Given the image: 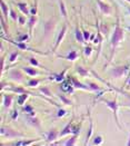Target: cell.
Segmentation results:
<instances>
[{"label":"cell","mask_w":130,"mask_h":146,"mask_svg":"<svg viewBox=\"0 0 130 146\" xmlns=\"http://www.w3.org/2000/svg\"><path fill=\"white\" fill-rule=\"evenodd\" d=\"M30 62L32 65H35V66H38V62H37V60H36L35 58H30Z\"/></svg>","instance_id":"484cf974"},{"label":"cell","mask_w":130,"mask_h":146,"mask_svg":"<svg viewBox=\"0 0 130 146\" xmlns=\"http://www.w3.org/2000/svg\"><path fill=\"white\" fill-rule=\"evenodd\" d=\"M76 37H77V39H78V41H80V42H83V38L81 36V33L77 29V33H76Z\"/></svg>","instance_id":"4fadbf2b"},{"label":"cell","mask_w":130,"mask_h":146,"mask_svg":"<svg viewBox=\"0 0 130 146\" xmlns=\"http://www.w3.org/2000/svg\"><path fill=\"white\" fill-rule=\"evenodd\" d=\"M18 6H19V8L21 9V11L24 12L26 15H28V9H27V6H26V5H24V3H19Z\"/></svg>","instance_id":"8fae6325"},{"label":"cell","mask_w":130,"mask_h":146,"mask_svg":"<svg viewBox=\"0 0 130 146\" xmlns=\"http://www.w3.org/2000/svg\"><path fill=\"white\" fill-rule=\"evenodd\" d=\"M76 57H77V54H76V51H71L70 55L68 56V59H70V60H73V59H76Z\"/></svg>","instance_id":"9a60e30c"},{"label":"cell","mask_w":130,"mask_h":146,"mask_svg":"<svg viewBox=\"0 0 130 146\" xmlns=\"http://www.w3.org/2000/svg\"><path fill=\"white\" fill-rule=\"evenodd\" d=\"M69 132H70V126L68 125V126H67V127L63 129V132H62V133H61L60 135H61V136H63V135H66L67 133H69Z\"/></svg>","instance_id":"d6986e66"},{"label":"cell","mask_w":130,"mask_h":146,"mask_svg":"<svg viewBox=\"0 0 130 146\" xmlns=\"http://www.w3.org/2000/svg\"><path fill=\"white\" fill-rule=\"evenodd\" d=\"M102 142V138L100 137V136H98V137H96L95 141H94V144H100Z\"/></svg>","instance_id":"44dd1931"},{"label":"cell","mask_w":130,"mask_h":146,"mask_svg":"<svg viewBox=\"0 0 130 146\" xmlns=\"http://www.w3.org/2000/svg\"><path fill=\"white\" fill-rule=\"evenodd\" d=\"M128 145L130 146V137H129V142H128Z\"/></svg>","instance_id":"836d02e7"},{"label":"cell","mask_w":130,"mask_h":146,"mask_svg":"<svg viewBox=\"0 0 130 146\" xmlns=\"http://www.w3.org/2000/svg\"><path fill=\"white\" fill-rule=\"evenodd\" d=\"M65 31H66V27H63V29H62L61 34H60L59 37H58V40H57V45H56V47H58V45L60 44V41L62 40V38H63V36H65Z\"/></svg>","instance_id":"30bf717a"},{"label":"cell","mask_w":130,"mask_h":146,"mask_svg":"<svg viewBox=\"0 0 130 146\" xmlns=\"http://www.w3.org/2000/svg\"><path fill=\"white\" fill-rule=\"evenodd\" d=\"M10 103H11V96H5V103H3L5 107L8 108L10 106Z\"/></svg>","instance_id":"ba28073f"},{"label":"cell","mask_w":130,"mask_h":146,"mask_svg":"<svg viewBox=\"0 0 130 146\" xmlns=\"http://www.w3.org/2000/svg\"><path fill=\"white\" fill-rule=\"evenodd\" d=\"M78 72L81 74V75H83V76H87L88 75V72L87 70H83L82 67H78Z\"/></svg>","instance_id":"ac0fdd59"},{"label":"cell","mask_w":130,"mask_h":146,"mask_svg":"<svg viewBox=\"0 0 130 146\" xmlns=\"http://www.w3.org/2000/svg\"><path fill=\"white\" fill-rule=\"evenodd\" d=\"M72 84L75 87H77V88H82V89H88V87L87 86H83L82 84H80L79 82H77V79L76 78H72Z\"/></svg>","instance_id":"52a82bcc"},{"label":"cell","mask_w":130,"mask_h":146,"mask_svg":"<svg viewBox=\"0 0 130 146\" xmlns=\"http://www.w3.org/2000/svg\"><path fill=\"white\" fill-rule=\"evenodd\" d=\"M26 98H27V95H21V96L19 97V99H18V103H19L20 105H22V103L26 100Z\"/></svg>","instance_id":"2e32d148"},{"label":"cell","mask_w":130,"mask_h":146,"mask_svg":"<svg viewBox=\"0 0 130 146\" xmlns=\"http://www.w3.org/2000/svg\"><path fill=\"white\" fill-rule=\"evenodd\" d=\"M17 55H18V52H13L10 56V61H15V59L17 58Z\"/></svg>","instance_id":"603a6c76"},{"label":"cell","mask_w":130,"mask_h":146,"mask_svg":"<svg viewBox=\"0 0 130 146\" xmlns=\"http://www.w3.org/2000/svg\"><path fill=\"white\" fill-rule=\"evenodd\" d=\"M24 72H27V73L29 74V75H31V76H34V75H37V72H36L35 69H30V68H28V67H26L24 68Z\"/></svg>","instance_id":"7c38bea8"},{"label":"cell","mask_w":130,"mask_h":146,"mask_svg":"<svg viewBox=\"0 0 130 146\" xmlns=\"http://www.w3.org/2000/svg\"><path fill=\"white\" fill-rule=\"evenodd\" d=\"M122 38H123V30L117 25V27L115 29V33H114V36H112V41H111L112 42V50L122 40Z\"/></svg>","instance_id":"6da1fadb"},{"label":"cell","mask_w":130,"mask_h":146,"mask_svg":"<svg viewBox=\"0 0 130 146\" xmlns=\"http://www.w3.org/2000/svg\"><path fill=\"white\" fill-rule=\"evenodd\" d=\"M36 21V18H31V20H30V30L32 29V25L35 24Z\"/></svg>","instance_id":"4316f807"},{"label":"cell","mask_w":130,"mask_h":146,"mask_svg":"<svg viewBox=\"0 0 130 146\" xmlns=\"http://www.w3.org/2000/svg\"><path fill=\"white\" fill-rule=\"evenodd\" d=\"M57 136H58V132L57 131H55V129H51L49 133H48V141L49 142H52V141H55L56 138H57Z\"/></svg>","instance_id":"5b68a950"},{"label":"cell","mask_w":130,"mask_h":146,"mask_svg":"<svg viewBox=\"0 0 130 146\" xmlns=\"http://www.w3.org/2000/svg\"><path fill=\"white\" fill-rule=\"evenodd\" d=\"M32 142H35V141L31 139V141H28V142H18V143H16V145H28V144H31Z\"/></svg>","instance_id":"5bb4252c"},{"label":"cell","mask_w":130,"mask_h":146,"mask_svg":"<svg viewBox=\"0 0 130 146\" xmlns=\"http://www.w3.org/2000/svg\"><path fill=\"white\" fill-rule=\"evenodd\" d=\"M63 90H69V88H68V85L65 83V84H62V87H61Z\"/></svg>","instance_id":"83f0119b"},{"label":"cell","mask_w":130,"mask_h":146,"mask_svg":"<svg viewBox=\"0 0 130 146\" xmlns=\"http://www.w3.org/2000/svg\"><path fill=\"white\" fill-rule=\"evenodd\" d=\"M17 46L20 49H27V46H26L24 44H17Z\"/></svg>","instance_id":"cb8c5ba5"},{"label":"cell","mask_w":130,"mask_h":146,"mask_svg":"<svg viewBox=\"0 0 130 146\" xmlns=\"http://www.w3.org/2000/svg\"><path fill=\"white\" fill-rule=\"evenodd\" d=\"M65 115V110H60L59 114H58V116H63Z\"/></svg>","instance_id":"d6a6232c"},{"label":"cell","mask_w":130,"mask_h":146,"mask_svg":"<svg viewBox=\"0 0 130 146\" xmlns=\"http://www.w3.org/2000/svg\"><path fill=\"white\" fill-rule=\"evenodd\" d=\"M10 77H11V79L17 80V82L22 80V75L19 73L18 70H12L11 73H10Z\"/></svg>","instance_id":"3957f363"},{"label":"cell","mask_w":130,"mask_h":146,"mask_svg":"<svg viewBox=\"0 0 130 146\" xmlns=\"http://www.w3.org/2000/svg\"><path fill=\"white\" fill-rule=\"evenodd\" d=\"M83 37H84V39H88L89 38V33L88 31H83Z\"/></svg>","instance_id":"f1b7e54d"},{"label":"cell","mask_w":130,"mask_h":146,"mask_svg":"<svg viewBox=\"0 0 130 146\" xmlns=\"http://www.w3.org/2000/svg\"><path fill=\"white\" fill-rule=\"evenodd\" d=\"M11 16H12V18H13V19H15V20H16V19H17V15H16V13H15V11H12V10H11Z\"/></svg>","instance_id":"4dcf8cb0"},{"label":"cell","mask_w":130,"mask_h":146,"mask_svg":"<svg viewBox=\"0 0 130 146\" xmlns=\"http://www.w3.org/2000/svg\"><path fill=\"white\" fill-rule=\"evenodd\" d=\"M123 70H125V68H123V67H118V68L114 69L112 75H114L115 77H120V76L122 75V73H123Z\"/></svg>","instance_id":"8992f818"},{"label":"cell","mask_w":130,"mask_h":146,"mask_svg":"<svg viewBox=\"0 0 130 146\" xmlns=\"http://www.w3.org/2000/svg\"><path fill=\"white\" fill-rule=\"evenodd\" d=\"M90 50H91L90 48H86V55L89 56V55H90Z\"/></svg>","instance_id":"1f68e13d"},{"label":"cell","mask_w":130,"mask_h":146,"mask_svg":"<svg viewBox=\"0 0 130 146\" xmlns=\"http://www.w3.org/2000/svg\"><path fill=\"white\" fill-rule=\"evenodd\" d=\"M129 11H130V9H129Z\"/></svg>","instance_id":"d590c367"},{"label":"cell","mask_w":130,"mask_h":146,"mask_svg":"<svg viewBox=\"0 0 130 146\" xmlns=\"http://www.w3.org/2000/svg\"><path fill=\"white\" fill-rule=\"evenodd\" d=\"M38 83H39L38 80H31V82L29 83V85H30V86H36V85H38Z\"/></svg>","instance_id":"d4e9b609"},{"label":"cell","mask_w":130,"mask_h":146,"mask_svg":"<svg viewBox=\"0 0 130 146\" xmlns=\"http://www.w3.org/2000/svg\"><path fill=\"white\" fill-rule=\"evenodd\" d=\"M104 102H105L107 105L112 110L114 114H115V117H116V122H117V124H118V126H119L118 116H117V110H118V105H117V103H116L115 100H114V102H111V100H107V99H104Z\"/></svg>","instance_id":"7a4b0ae2"},{"label":"cell","mask_w":130,"mask_h":146,"mask_svg":"<svg viewBox=\"0 0 130 146\" xmlns=\"http://www.w3.org/2000/svg\"><path fill=\"white\" fill-rule=\"evenodd\" d=\"M76 138H77V137H76V136H73V137L71 138L70 141H68V142L66 143V145H73V144H75V141H76Z\"/></svg>","instance_id":"ffe728a7"},{"label":"cell","mask_w":130,"mask_h":146,"mask_svg":"<svg viewBox=\"0 0 130 146\" xmlns=\"http://www.w3.org/2000/svg\"><path fill=\"white\" fill-rule=\"evenodd\" d=\"M127 96H128V97H129V98H130V96H129V95H127Z\"/></svg>","instance_id":"e575fe53"},{"label":"cell","mask_w":130,"mask_h":146,"mask_svg":"<svg viewBox=\"0 0 130 146\" xmlns=\"http://www.w3.org/2000/svg\"><path fill=\"white\" fill-rule=\"evenodd\" d=\"M41 92H42V93H45V94H46V95H47V96H50V95H51V94H50V92H49V89H48V88H42V89H41Z\"/></svg>","instance_id":"7402d4cb"},{"label":"cell","mask_w":130,"mask_h":146,"mask_svg":"<svg viewBox=\"0 0 130 146\" xmlns=\"http://www.w3.org/2000/svg\"><path fill=\"white\" fill-rule=\"evenodd\" d=\"M98 3H99L100 9L102 10V12H105L106 15H109V13L111 12V8H110L109 6H107L106 3H104V2H101V1H99V0H98Z\"/></svg>","instance_id":"277c9868"},{"label":"cell","mask_w":130,"mask_h":146,"mask_svg":"<svg viewBox=\"0 0 130 146\" xmlns=\"http://www.w3.org/2000/svg\"><path fill=\"white\" fill-rule=\"evenodd\" d=\"M60 8H61V12H62V16H67V12H66V9H65V6L62 2H60Z\"/></svg>","instance_id":"e0dca14e"},{"label":"cell","mask_w":130,"mask_h":146,"mask_svg":"<svg viewBox=\"0 0 130 146\" xmlns=\"http://www.w3.org/2000/svg\"><path fill=\"white\" fill-rule=\"evenodd\" d=\"M90 86H91V88H92V89H97V90L99 89V87H98L97 85H95V84H90Z\"/></svg>","instance_id":"f546056e"},{"label":"cell","mask_w":130,"mask_h":146,"mask_svg":"<svg viewBox=\"0 0 130 146\" xmlns=\"http://www.w3.org/2000/svg\"><path fill=\"white\" fill-rule=\"evenodd\" d=\"M1 9H2V12L5 13L6 18H7V16H8V7L6 6V3L3 1H1Z\"/></svg>","instance_id":"9c48e42d"}]
</instances>
